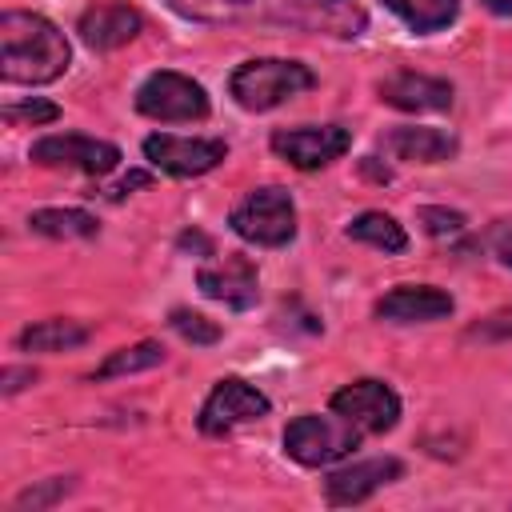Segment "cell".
<instances>
[{"label": "cell", "instance_id": "7c38bea8", "mask_svg": "<svg viewBox=\"0 0 512 512\" xmlns=\"http://www.w3.org/2000/svg\"><path fill=\"white\" fill-rule=\"evenodd\" d=\"M140 28H144V16L132 4H124V0H100V4L84 8L80 24H76L80 40L88 48H96V52H112V48L136 40Z\"/></svg>", "mask_w": 512, "mask_h": 512}, {"label": "cell", "instance_id": "e0dca14e", "mask_svg": "<svg viewBox=\"0 0 512 512\" xmlns=\"http://www.w3.org/2000/svg\"><path fill=\"white\" fill-rule=\"evenodd\" d=\"M88 336H92V328H88V324L56 316V320L28 324V328L16 336V344H20L24 352H68V348L88 344Z\"/></svg>", "mask_w": 512, "mask_h": 512}, {"label": "cell", "instance_id": "52a82bcc", "mask_svg": "<svg viewBox=\"0 0 512 512\" xmlns=\"http://www.w3.org/2000/svg\"><path fill=\"white\" fill-rule=\"evenodd\" d=\"M28 156L44 168H68V172H84V176H108L120 164V148L112 140H96V136H80V132L40 136Z\"/></svg>", "mask_w": 512, "mask_h": 512}, {"label": "cell", "instance_id": "7402d4cb", "mask_svg": "<svg viewBox=\"0 0 512 512\" xmlns=\"http://www.w3.org/2000/svg\"><path fill=\"white\" fill-rule=\"evenodd\" d=\"M156 364H164V348H160L156 340H140V344H132V348H116V352L96 368V380L144 372V368H156Z\"/></svg>", "mask_w": 512, "mask_h": 512}, {"label": "cell", "instance_id": "4dcf8cb0", "mask_svg": "<svg viewBox=\"0 0 512 512\" xmlns=\"http://www.w3.org/2000/svg\"><path fill=\"white\" fill-rule=\"evenodd\" d=\"M488 12H496V16H512V0H480Z\"/></svg>", "mask_w": 512, "mask_h": 512}, {"label": "cell", "instance_id": "2e32d148", "mask_svg": "<svg viewBox=\"0 0 512 512\" xmlns=\"http://www.w3.org/2000/svg\"><path fill=\"white\" fill-rule=\"evenodd\" d=\"M388 152L396 160H408V164H444L460 152L456 136L444 132V128H396L388 136Z\"/></svg>", "mask_w": 512, "mask_h": 512}, {"label": "cell", "instance_id": "83f0119b", "mask_svg": "<svg viewBox=\"0 0 512 512\" xmlns=\"http://www.w3.org/2000/svg\"><path fill=\"white\" fill-rule=\"evenodd\" d=\"M32 380H36L32 368H8V372H4V392H20V388L32 384Z\"/></svg>", "mask_w": 512, "mask_h": 512}, {"label": "cell", "instance_id": "44dd1931", "mask_svg": "<svg viewBox=\"0 0 512 512\" xmlns=\"http://www.w3.org/2000/svg\"><path fill=\"white\" fill-rule=\"evenodd\" d=\"M172 12L200 20V24H224V20H244L252 16L264 0H164Z\"/></svg>", "mask_w": 512, "mask_h": 512}, {"label": "cell", "instance_id": "d4e9b609", "mask_svg": "<svg viewBox=\"0 0 512 512\" xmlns=\"http://www.w3.org/2000/svg\"><path fill=\"white\" fill-rule=\"evenodd\" d=\"M416 216H420V224H424L432 236H456V232L464 228V216L452 212V208H420Z\"/></svg>", "mask_w": 512, "mask_h": 512}, {"label": "cell", "instance_id": "30bf717a", "mask_svg": "<svg viewBox=\"0 0 512 512\" xmlns=\"http://www.w3.org/2000/svg\"><path fill=\"white\" fill-rule=\"evenodd\" d=\"M328 404L360 432H392L400 420V396L384 380H352L340 392H332Z\"/></svg>", "mask_w": 512, "mask_h": 512}, {"label": "cell", "instance_id": "f1b7e54d", "mask_svg": "<svg viewBox=\"0 0 512 512\" xmlns=\"http://www.w3.org/2000/svg\"><path fill=\"white\" fill-rule=\"evenodd\" d=\"M492 252H496V260H500V264H508V268H512V228L496 232V240H492Z\"/></svg>", "mask_w": 512, "mask_h": 512}, {"label": "cell", "instance_id": "6da1fadb", "mask_svg": "<svg viewBox=\"0 0 512 512\" xmlns=\"http://www.w3.org/2000/svg\"><path fill=\"white\" fill-rule=\"evenodd\" d=\"M68 60L72 48L48 16L20 8L0 16V76L8 84H52L64 76Z\"/></svg>", "mask_w": 512, "mask_h": 512}, {"label": "cell", "instance_id": "8fae6325", "mask_svg": "<svg viewBox=\"0 0 512 512\" xmlns=\"http://www.w3.org/2000/svg\"><path fill=\"white\" fill-rule=\"evenodd\" d=\"M196 288H200L208 300H220V304L244 312V308H252L256 296H260L256 264H252L248 256H240V252H228V256H220V260H212V264H204V268L196 272Z\"/></svg>", "mask_w": 512, "mask_h": 512}, {"label": "cell", "instance_id": "ba28073f", "mask_svg": "<svg viewBox=\"0 0 512 512\" xmlns=\"http://www.w3.org/2000/svg\"><path fill=\"white\" fill-rule=\"evenodd\" d=\"M144 156L152 168L168 172V176H204L216 164H224L228 144L224 140H208V136H172V132H156L144 140Z\"/></svg>", "mask_w": 512, "mask_h": 512}, {"label": "cell", "instance_id": "4fadbf2b", "mask_svg": "<svg viewBox=\"0 0 512 512\" xmlns=\"http://www.w3.org/2000/svg\"><path fill=\"white\" fill-rule=\"evenodd\" d=\"M452 308H456L452 296L432 284H396L376 300V316L392 324H432L452 316Z\"/></svg>", "mask_w": 512, "mask_h": 512}, {"label": "cell", "instance_id": "5b68a950", "mask_svg": "<svg viewBox=\"0 0 512 512\" xmlns=\"http://www.w3.org/2000/svg\"><path fill=\"white\" fill-rule=\"evenodd\" d=\"M136 108L148 120H164V124H188V120H204L208 116V92L184 76V72H152L140 88H136Z\"/></svg>", "mask_w": 512, "mask_h": 512}, {"label": "cell", "instance_id": "7a4b0ae2", "mask_svg": "<svg viewBox=\"0 0 512 512\" xmlns=\"http://www.w3.org/2000/svg\"><path fill=\"white\" fill-rule=\"evenodd\" d=\"M316 84V72L300 60H280V56H260L244 60L228 76V92L244 112H268Z\"/></svg>", "mask_w": 512, "mask_h": 512}, {"label": "cell", "instance_id": "5bb4252c", "mask_svg": "<svg viewBox=\"0 0 512 512\" xmlns=\"http://www.w3.org/2000/svg\"><path fill=\"white\" fill-rule=\"evenodd\" d=\"M404 476V464L396 456H376V460H360V464H348V468H336L328 480H324V496L328 504H360L368 500L372 492H380L384 484L400 480Z\"/></svg>", "mask_w": 512, "mask_h": 512}, {"label": "cell", "instance_id": "484cf974", "mask_svg": "<svg viewBox=\"0 0 512 512\" xmlns=\"http://www.w3.org/2000/svg\"><path fill=\"white\" fill-rule=\"evenodd\" d=\"M68 488H72V480H60V476L48 480V484H40V488H24V492L16 496V508H28V504H32V508H48V504L60 500Z\"/></svg>", "mask_w": 512, "mask_h": 512}, {"label": "cell", "instance_id": "3957f363", "mask_svg": "<svg viewBox=\"0 0 512 512\" xmlns=\"http://www.w3.org/2000/svg\"><path fill=\"white\" fill-rule=\"evenodd\" d=\"M232 232L260 248H284L296 236V204L280 184L252 188L228 216Z\"/></svg>", "mask_w": 512, "mask_h": 512}, {"label": "cell", "instance_id": "277c9868", "mask_svg": "<svg viewBox=\"0 0 512 512\" xmlns=\"http://www.w3.org/2000/svg\"><path fill=\"white\" fill-rule=\"evenodd\" d=\"M360 428L348 424L344 416H316V412H304L296 420H288L284 428V452L304 464V468H324V464H336L344 460L352 448H360Z\"/></svg>", "mask_w": 512, "mask_h": 512}, {"label": "cell", "instance_id": "603a6c76", "mask_svg": "<svg viewBox=\"0 0 512 512\" xmlns=\"http://www.w3.org/2000/svg\"><path fill=\"white\" fill-rule=\"evenodd\" d=\"M168 324H172L188 344H216V340H220V324L208 320V316H200V312H192V308H172Z\"/></svg>", "mask_w": 512, "mask_h": 512}, {"label": "cell", "instance_id": "9c48e42d", "mask_svg": "<svg viewBox=\"0 0 512 512\" xmlns=\"http://www.w3.org/2000/svg\"><path fill=\"white\" fill-rule=\"evenodd\" d=\"M352 148V132L340 124H304V128H276L272 132V152L288 160L292 168H324L340 160Z\"/></svg>", "mask_w": 512, "mask_h": 512}, {"label": "cell", "instance_id": "d6986e66", "mask_svg": "<svg viewBox=\"0 0 512 512\" xmlns=\"http://www.w3.org/2000/svg\"><path fill=\"white\" fill-rule=\"evenodd\" d=\"M388 12H396L412 32H440L456 20L460 0H384Z\"/></svg>", "mask_w": 512, "mask_h": 512}, {"label": "cell", "instance_id": "4316f807", "mask_svg": "<svg viewBox=\"0 0 512 512\" xmlns=\"http://www.w3.org/2000/svg\"><path fill=\"white\" fill-rule=\"evenodd\" d=\"M512 336V308L492 312L488 320H480L476 328H468V340H508Z\"/></svg>", "mask_w": 512, "mask_h": 512}, {"label": "cell", "instance_id": "8992f818", "mask_svg": "<svg viewBox=\"0 0 512 512\" xmlns=\"http://www.w3.org/2000/svg\"><path fill=\"white\" fill-rule=\"evenodd\" d=\"M268 396L256 388V384H248V380H240V376H224V380H216V388L208 392V400L200 404V432L204 436H228V432H236L240 424H252V420H264L268 416Z\"/></svg>", "mask_w": 512, "mask_h": 512}, {"label": "cell", "instance_id": "f546056e", "mask_svg": "<svg viewBox=\"0 0 512 512\" xmlns=\"http://www.w3.org/2000/svg\"><path fill=\"white\" fill-rule=\"evenodd\" d=\"M140 184H148V176H144V172H132V176H124L116 188H108V196L120 200V196H128V188H140Z\"/></svg>", "mask_w": 512, "mask_h": 512}, {"label": "cell", "instance_id": "9a60e30c", "mask_svg": "<svg viewBox=\"0 0 512 512\" xmlns=\"http://www.w3.org/2000/svg\"><path fill=\"white\" fill-rule=\"evenodd\" d=\"M380 100L400 112H448L452 84L424 72H392L388 80H380Z\"/></svg>", "mask_w": 512, "mask_h": 512}, {"label": "cell", "instance_id": "ffe728a7", "mask_svg": "<svg viewBox=\"0 0 512 512\" xmlns=\"http://www.w3.org/2000/svg\"><path fill=\"white\" fill-rule=\"evenodd\" d=\"M348 236L360 240V244H372V248H380V252H392V256L408 248L404 228H400L388 212H360V216L348 224Z\"/></svg>", "mask_w": 512, "mask_h": 512}, {"label": "cell", "instance_id": "ac0fdd59", "mask_svg": "<svg viewBox=\"0 0 512 512\" xmlns=\"http://www.w3.org/2000/svg\"><path fill=\"white\" fill-rule=\"evenodd\" d=\"M28 228L40 236H52V240H88L100 232L96 216L84 208H36L28 216Z\"/></svg>", "mask_w": 512, "mask_h": 512}, {"label": "cell", "instance_id": "cb8c5ba5", "mask_svg": "<svg viewBox=\"0 0 512 512\" xmlns=\"http://www.w3.org/2000/svg\"><path fill=\"white\" fill-rule=\"evenodd\" d=\"M4 124H52L60 116V108L52 100H24V104H4Z\"/></svg>", "mask_w": 512, "mask_h": 512}]
</instances>
